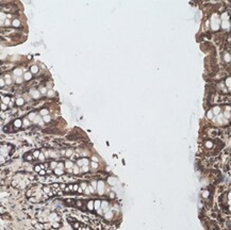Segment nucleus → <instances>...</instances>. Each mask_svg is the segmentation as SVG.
<instances>
[{
    "instance_id": "f704fd0d",
    "label": "nucleus",
    "mask_w": 231,
    "mask_h": 230,
    "mask_svg": "<svg viewBox=\"0 0 231 230\" xmlns=\"http://www.w3.org/2000/svg\"><path fill=\"white\" fill-rule=\"evenodd\" d=\"M207 118H209V119H213V118H214V115H213L211 110H209V111L207 112Z\"/></svg>"
},
{
    "instance_id": "423d86ee",
    "label": "nucleus",
    "mask_w": 231,
    "mask_h": 230,
    "mask_svg": "<svg viewBox=\"0 0 231 230\" xmlns=\"http://www.w3.org/2000/svg\"><path fill=\"white\" fill-rule=\"evenodd\" d=\"M1 100H2V102L1 103H3V105H6V106H8V107L12 106V98H11V97L2 96L1 97Z\"/></svg>"
},
{
    "instance_id": "5fc2aeb1",
    "label": "nucleus",
    "mask_w": 231,
    "mask_h": 230,
    "mask_svg": "<svg viewBox=\"0 0 231 230\" xmlns=\"http://www.w3.org/2000/svg\"><path fill=\"white\" fill-rule=\"evenodd\" d=\"M230 110H231V108H230V106H227L225 108V111H228V112H230Z\"/></svg>"
},
{
    "instance_id": "4c0bfd02",
    "label": "nucleus",
    "mask_w": 231,
    "mask_h": 230,
    "mask_svg": "<svg viewBox=\"0 0 231 230\" xmlns=\"http://www.w3.org/2000/svg\"><path fill=\"white\" fill-rule=\"evenodd\" d=\"M204 145H206L207 148H212V147H213V142H212V141H207L206 143H204Z\"/></svg>"
},
{
    "instance_id": "aec40b11",
    "label": "nucleus",
    "mask_w": 231,
    "mask_h": 230,
    "mask_svg": "<svg viewBox=\"0 0 231 230\" xmlns=\"http://www.w3.org/2000/svg\"><path fill=\"white\" fill-rule=\"evenodd\" d=\"M46 96L49 97V98H52V97L56 96V92H54L52 89H51V90H48L47 91V93H46Z\"/></svg>"
},
{
    "instance_id": "412c9836",
    "label": "nucleus",
    "mask_w": 231,
    "mask_h": 230,
    "mask_svg": "<svg viewBox=\"0 0 231 230\" xmlns=\"http://www.w3.org/2000/svg\"><path fill=\"white\" fill-rule=\"evenodd\" d=\"M30 72L32 74V75H34V74H37V72H38V66H36V65H32V66H31Z\"/></svg>"
},
{
    "instance_id": "9b49d317",
    "label": "nucleus",
    "mask_w": 231,
    "mask_h": 230,
    "mask_svg": "<svg viewBox=\"0 0 231 230\" xmlns=\"http://www.w3.org/2000/svg\"><path fill=\"white\" fill-rule=\"evenodd\" d=\"M13 74H14L15 77H22V75H24V69L22 68H15L14 69V72H13Z\"/></svg>"
},
{
    "instance_id": "6e6552de",
    "label": "nucleus",
    "mask_w": 231,
    "mask_h": 230,
    "mask_svg": "<svg viewBox=\"0 0 231 230\" xmlns=\"http://www.w3.org/2000/svg\"><path fill=\"white\" fill-rule=\"evenodd\" d=\"M103 215H105V218L107 221H111L112 218H113V216H114V213H113V211L110 209V210H108L107 212H105Z\"/></svg>"
},
{
    "instance_id": "7ed1b4c3",
    "label": "nucleus",
    "mask_w": 231,
    "mask_h": 230,
    "mask_svg": "<svg viewBox=\"0 0 231 230\" xmlns=\"http://www.w3.org/2000/svg\"><path fill=\"white\" fill-rule=\"evenodd\" d=\"M105 189V181L102 180H97V187H96V192H98L99 195H103Z\"/></svg>"
},
{
    "instance_id": "39448f33",
    "label": "nucleus",
    "mask_w": 231,
    "mask_h": 230,
    "mask_svg": "<svg viewBox=\"0 0 231 230\" xmlns=\"http://www.w3.org/2000/svg\"><path fill=\"white\" fill-rule=\"evenodd\" d=\"M30 96L33 98V99H38L42 95H40V91L38 90H35V89H32V90H30Z\"/></svg>"
},
{
    "instance_id": "603ef678",
    "label": "nucleus",
    "mask_w": 231,
    "mask_h": 230,
    "mask_svg": "<svg viewBox=\"0 0 231 230\" xmlns=\"http://www.w3.org/2000/svg\"><path fill=\"white\" fill-rule=\"evenodd\" d=\"M92 160H93V161H94V162H97V163H98V160H99V159L97 158L96 155H94V157H93V158H92Z\"/></svg>"
},
{
    "instance_id": "a18cd8bd",
    "label": "nucleus",
    "mask_w": 231,
    "mask_h": 230,
    "mask_svg": "<svg viewBox=\"0 0 231 230\" xmlns=\"http://www.w3.org/2000/svg\"><path fill=\"white\" fill-rule=\"evenodd\" d=\"M57 167L63 168V169H64V163H63V162H58V165H57Z\"/></svg>"
},
{
    "instance_id": "1a4fd4ad",
    "label": "nucleus",
    "mask_w": 231,
    "mask_h": 230,
    "mask_svg": "<svg viewBox=\"0 0 231 230\" xmlns=\"http://www.w3.org/2000/svg\"><path fill=\"white\" fill-rule=\"evenodd\" d=\"M32 123H33V124H36V125H44L43 118H42V116H40V114H37L36 116L34 117Z\"/></svg>"
},
{
    "instance_id": "37998d69",
    "label": "nucleus",
    "mask_w": 231,
    "mask_h": 230,
    "mask_svg": "<svg viewBox=\"0 0 231 230\" xmlns=\"http://www.w3.org/2000/svg\"><path fill=\"white\" fill-rule=\"evenodd\" d=\"M15 81L17 83H22V81H24V79H22V77H15Z\"/></svg>"
},
{
    "instance_id": "6ab92c4d",
    "label": "nucleus",
    "mask_w": 231,
    "mask_h": 230,
    "mask_svg": "<svg viewBox=\"0 0 231 230\" xmlns=\"http://www.w3.org/2000/svg\"><path fill=\"white\" fill-rule=\"evenodd\" d=\"M3 80H4L6 84H11V83H12V77H11V76L9 75V74H6V75L4 76Z\"/></svg>"
},
{
    "instance_id": "3c124183",
    "label": "nucleus",
    "mask_w": 231,
    "mask_h": 230,
    "mask_svg": "<svg viewBox=\"0 0 231 230\" xmlns=\"http://www.w3.org/2000/svg\"><path fill=\"white\" fill-rule=\"evenodd\" d=\"M96 211H97V213H98L99 215H103V211H102L101 208H99L98 210H96Z\"/></svg>"
},
{
    "instance_id": "2eb2a0df",
    "label": "nucleus",
    "mask_w": 231,
    "mask_h": 230,
    "mask_svg": "<svg viewBox=\"0 0 231 230\" xmlns=\"http://www.w3.org/2000/svg\"><path fill=\"white\" fill-rule=\"evenodd\" d=\"M53 173H54V175L56 176H62V175H64V169L63 168H59V167H56L54 169H53Z\"/></svg>"
},
{
    "instance_id": "f3484780",
    "label": "nucleus",
    "mask_w": 231,
    "mask_h": 230,
    "mask_svg": "<svg viewBox=\"0 0 231 230\" xmlns=\"http://www.w3.org/2000/svg\"><path fill=\"white\" fill-rule=\"evenodd\" d=\"M107 182H108V184H110V185H115L116 184V178L115 177H109L108 179H107Z\"/></svg>"
},
{
    "instance_id": "f03ea898",
    "label": "nucleus",
    "mask_w": 231,
    "mask_h": 230,
    "mask_svg": "<svg viewBox=\"0 0 231 230\" xmlns=\"http://www.w3.org/2000/svg\"><path fill=\"white\" fill-rule=\"evenodd\" d=\"M11 150H12V147L10 146V145H6V144H0V155H3L4 158H8L10 155V153H11Z\"/></svg>"
},
{
    "instance_id": "f257e3e1",
    "label": "nucleus",
    "mask_w": 231,
    "mask_h": 230,
    "mask_svg": "<svg viewBox=\"0 0 231 230\" xmlns=\"http://www.w3.org/2000/svg\"><path fill=\"white\" fill-rule=\"evenodd\" d=\"M29 182H30V180H29L28 175L22 174V173H18L13 178L12 184L15 187H18V189H25L29 184Z\"/></svg>"
},
{
    "instance_id": "c03bdc74",
    "label": "nucleus",
    "mask_w": 231,
    "mask_h": 230,
    "mask_svg": "<svg viewBox=\"0 0 231 230\" xmlns=\"http://www.w3.org/2000/svg\"><path fill=\"white\" fill-rule=\"evenodd\" d=\"M9 107L8 106H6V105H3V103H0V109L2 110V111H6V109H8Z\"/></svg>"
},
{
    "instance_id": "49530a36",
    "label": "nucleus",
    "mask_w": 231,
    "mask_h": 230,
    "mask_svg": "<svg viewBox=\"0 0 231 230\" xmlns=\"http://www.w3.org/2000/svg\"><path fill=\"white\" fill-rule=\"evenodd\" d=\"M91 187H93L96 190V187H97V180H93L92 183H91Z\"/></svg>"
},
{
    "instance_id": "79ce46f5",
    "label": "nucleus",
    "mask_w": 231,
    "mask_h": 230,
    "mask_svg": "<svg viewBox=\"0 0 231 230\" xmlns=\"http://www.w3.org/2000/svg\"><path fill=\"white\" fill-rule=\"evenodd\" d=\"M209 195H210V192L208 190L203 191V192H202V197H203V198H208V197H209Z\"/></svg>"
},
{
    "instance_id": "c756f323",
    "label": "nucleus",
    "mask_w": 231,
    "mask_h": 230,
    "mask_svg": "<svg viewBox=\"0 0 231 230\" xmlns=\"http://www.w3.org/2000/svg\"><path fill=\"white\" fill-rule=\"evenodd\" d=\"M229 27H230L229 20H227V22H222V28L223 29H229Z\"/></svg>"
},
{
    "instance_id": "4468645a",
    "label": "nucleus",
    "mask_w": 231,
    "mask_h": 230,
    "mask_svg": "<svg viewBox=\"0 0 231 230\" xmlns=\"http://www.w3.org/2000/svg\"><path fill=\"white\" fill-rule=\"evenodd\" d=\"M13 126H14L16 129L22 128V119H15V121H13Z\"/></svg>"
},
{
    "instance_id": "dca6fc26",
    "label": "nucleus",
    "mask_w": 231,
    "mask_h": 230,
    "mask_svg": "<svg viewBox=\"0 0 231 230\" xmlns=\"http://www.w3.org/2000/svg\"><path fill=\"white\" fill-rule=\"evenodd\" d=\"M71 173H73L74 175L80 174V167H79L77 164H75L74 166H73V168H71Z\"/></svg>"
},
{
    "instance_id": "8fccbe9b",
    "label": "nucleus",
    "mask_w": 231,
    "mask_h": 230,
    "mask_svg": "<svg viewBox=\"0 0 231 230\" xmlns=\"http://www.w3.org/2000/svg\"><path fill=\"white\" fill-rule=\"evenodd\" d=\"M109 197H110V198H112V199H114L115 198V193L114 192H111L110 194H109Z\"/></svg>"
},
{
    "instance_id": "09e8293b",
    "label": "nucleus",
    "mask_w": 231,
    "mask_h": 230,
    "mask_svg": "<svg viewBox=\"0 0 231 230\" xmlns=\"http://www.w3.org/2000/svg\"><path fill=\"white\" fill-rule=\"evenodd\" d=\"M26 160L32 161V160H34V159H33V157H32V155H27V157H26Z\"/></svg>"
},
{
    "instance_id": "9d476101",
    "label": "nucleus",
    "mask_w": 231,
    "mask_h": 230,
    "mask_svg": "<svg viewBox=\"0 0 231 230\" xmlns=\"http://www.w3.org/2000/svg\"><path fill=\"white\" fill-rule=\"evenodd\" d=\"M211 111H212V113H213V115H214V116H217L218 114H221V113H222V108H221L219 106H215L212 110H211Z\"/></svg>"
},
{
    "instance_id": "7c9ffc66",
    "label": "nucleus",
    "mask_w": 231,
    "mask_h": 230,
    "mask_svg": "<svg viewBox=\"0 0 231 230\" xmlns=\"http://www.w3.org/2000/svg\"><path fill=\"white\" fill-rule=\"evenodd\" d=\"M57 165H58V162H57V161H51L49 163V167L53 171V169L57 167Z\"/></svg>"
},
{
    "instance_id": "393cba45",
    "label": "nucleus",
    "mask_w": 231,
    "mask_h": 230,
    "mask_svg": "<svg viewBox=\"0 0 231 230\" xmlns=\"http://www.w3.org/2000/svg\"><path fill=\"white\" fill-rule=\"evenodd\" d=\"M87 209H89V211L94 210V200H89V201H87Z\"/></svg>"
},
{
    "instance_id": "58836bf2",
    "label": "nucleus",
    "mask_w": 231,
    "mask_h": 230,
    "mask_svg": "<svg viewBox=\"0 0 231 230\" xmlns=\"http://www.w3.org/2000/svg\"><path fill=\"white\" fill-rule=\"evenodd\" d=\"M37 160H40V161H45V160H46V157H45V155H44L43 153H40V155H38V158H37Z\"/></svg>"
},
{
    "instance_id": "b1692460",
    "label": "nucleus",
    "mask_w": 231,
    "mask_h": 230,
    "mask_svg": "<svg viewBox=\"0 0 231 230\" xmlns=\"http://www.w3.org/2000/svg\"><path fill=\"white\" fill-rule=\"evenodd\" d=\"M42 118H43L44 124H48V123H50V121H51V116H50V114L46 115V116H43Z\"/></svg>"
},
{
    "instance_id": "a878e982",
    "label": "nucleus",
    "mask_w": 231,
    "mask_h": 230,
    "mask_svg": "<svg viewBox=\"0 0 231 230\" xmlns=\"http://www.w3.org/2000/svg\"><path fill=\"white\" fill-rule=\"evenodd\" d=\"M228 13L227 12H224L222 14V15H221V19H222V22H227V20H229L228 19Z\"/></svg>"
},
{
    "instance_id": "20e7f679",
    "label": "nucleus",
    "mask_w": 231,
    "mask_h": 230,
    "mask_svg": "<svg viewBox=\"0 0 231 230\" xmlns=\"http://www.w3.org/2000/svg\"><path fill=\"white\" fill-rule=\"evenodd\" d=\"M77 165L79 167H82V166H85V165H89V160L87 158L79 159L77 161Z\"/></svg>"
},
{
    "instance_id": "4be33fe9",
    "label": "nucleus",
    "mask_w": 231,
    "mask_h": 230,
    "mask_svg": "<svg viewBox=\"0 0 231 230\" xmlns=\"http://www.w3.org/2000/svg\"><path fill=\"white\" fill-rule=\"evenodd\" d=\"M22 127H29L31 125V121H29L27 117H25L24 119H22Z\"/></svg>"
},
{
    "instance_id": "0eeeda50",
    "label": "nucleus",
    "mask_w": 231,
    "mask_h": 230,
    "mask_svg": "<svg viewBox=\"0 0 231 230\" xmlns=\"http://www.w3.org/2000/svg\"><path fill=\"white\" fill-rule=\"evenodd\" d=\"M100 208L102 209L103 213L111 209L110 208V204H109V201H107V200H101V206H100Z\"/></svg>"
},
{
    "instance_id": "de8ad7c7",
    "label": "nucleus",
    "mask_w": 231,
    "mask_h": 230,
    "mask_svg": "<svg viewBox=\"0 0 231 230\" xmlns=\"http://www.w3.org/2000/svg\"><path fill=\"white\" fill-rule=\"evenodd\" d=\"M6 85V82L3 80V78H0V87H3Z\"/></svg>"
},
{
    "instance_id": "473e14b6",
    "label": "nucleus",
    "mask_w": 231,
    "mask_h": 230,
    "mask_svg": "<svg viewBox=\"0 0 231 230\" xmlns=\"http://www.w3.org/2000/svg\"><path fill=\"white\" fill-rule=\"evenodd\" d=\"M38 91H40V95H46L47 91H48V90H47V87H46V86H42Z\"/></svg>"
},
{
    "instance_id": "ddd939ff",
    "label": "nucleus",
    "mask_w": 231,
    "mask_h": 230,
    "mask_svg": "<svg viewBox=\"0 0 231 230\" xmlns=\"http://www.w3.org/2000/svg\"><path fill=\"white\" fill-rule=\"evenodd\" d=\"M74 163H73V161H70V160H67L66 162H64V168H66V169H71L73 168V166H74Z\"/></svg>"
},
{
    "instance_id": "c9c22d12",
    "label": "nucleus",
    "mask_w": 231,
    "mask_h": 230,
    "mask_svg": "<svg viewBox=\"0 0 231 230\" xmlns=\"http://www.w3.org/2000/svg\"><path fill=\"white\" fill-rule=\"evenodd\" d=\"M73 153H74V150L73 149H68V150H65V155L66 157H71L73 155Z\"/></svg>"
},
{
    "instance_id": "ea45409f",
    "label": "nucleus",
    "mask_w": 231,
    "mask_h": 230,
    "mask_svg": "<svg viewBox=\"0 0 231 230\" xmlns=\"http://www.w3.org/2000/svg\"><path fill=\"white\" fill-rule=\"evenodd\" d=\"M40 153V150H35V151H34V153H32V157H33V159H37V158H38Z\"/></svg>"
},
{
    "instance_id": "2f4dec72",
    "label": "nucleus",
    "mask_w": 231,
    "mask_h": 230,
    "mask_svg": "<svg viewBox=\"0 0 231 230\" xmlns=\"http://www.w3.org/2000/svg\"><path fill=\"white\" fill-rule=\"evenodd\" d=\"M12 26L13 27H15V28H17V27L20 26V22H19L18 19H14V20L12 22Z\"/></svg>"
},
{
    "instance_id": "72a5a7b5",
    "label": "nucleus",
    "mask_w": 231,
    "mask_h": 230,
    "mask_svg": "<svg viewBox=\"0 0 231 230\" xmlns=\"http://www.w3.org/2000/svg\"><path fill=\"white\" fill-rule=\"evenodd\" d=\"M223 116H224V118H226V119H230L231 114H230V112H228V111H225V112L223 113Z\"/></svg>"
},
{
    "instance_id": "c85d7f7f",
    "label": "nucleus",
    "mask_w": 231,
    "mask_h": 230,
    "mask_svg": "<svg viewBox=\"0 0 231 230\" xmlns=\"http://www.w3.org/2000/svg\"><path fill=\"white\" fill-rule=\"evenodd\" d=\"M89 171V165H85V166L80 167V173H87Z\"/></svg>"
},
{
    "instance_id": "864d4df0",
    "label": "nucleus",
    "mask_w": 231,
    "mask_h": 230,
    "mask_svg": "<svg viewBox=\"0 0 231 230\" xmlns=\"http://www.w3.org/2000/svg\"><path fill=\"white\" fill-rule=\"evenodd\" d=\"M76 205H77L78 207H81V206H82V201H79V200H78V201L76 202Z\"/></svg>"
},
{
    "instance_id": "bb28decb",
    "label": "nucleus",
    "mask_w": 231,
    "mask_h": 230,
    "mask_svg": "<svg viewBox=\"0 0 231 230\" xmlns=\"http://www.w3.org/2000/svg\"><path fill=\"white\" fill-rule=\"evenodd\" d=\"M49 114V110L48 109H42L40 111V116H42V117H43V116H46V115H48Z\"/></svg>"
},
{
    "instance_id": "e433bc0d",
    "label": "nucleus",
    "mask_w": 231,
    "mask_h": 230,
    "mask_svg": "<svg viewBox=\"0 0 231 230\" xmlns=\"http://www.w3.org/2000/svg\"><path fill=\"white\" fill-rule=\"evenodd\" d=\"M89 165H91V167L94 168V169H96V168H98V163H97V162H94V161L89 162Z\"/></svg>"
},
{
    "instance_id": "5701e85b",
    "label": "nucleus",
    "mask_w": 231,
    "mask_h": 230,
    "mask_svg": "<svg viewBox=\"0 0 231 230\" xmlns=\"http://www.w3.org/2000/svg\"><path fill=\"white\" fill-rule=\"evenodd\" d=\"M100 206H101V200H99V199L94 200V209L95 210H98L100 208Z\"/></svg>"
},
{
    "instance_id": "f8f14e48",
    "label": "nucleus",
    "mask_w": 231,
    "mask_h": 230,
    "mask_svg": "<svg viewBox=\"0 0 231 230\" xmlns=\"http://www.w3.org/2000/svg\"><path fill=\"white\" fill-rule=\"evenodd\" d=\"M32 74H31L30 72H24V75H22V79L25 81H30L31 79H32Z\"/></svg>"
},
{
    "instance_id": "cd10ccee",
    "label": "nucleus",
    "mask_w": 231,
    "mask_h": 230,
    "mask_svg": "<svg viewBox=\"0 0 231 230\" xmlns=\"http://www.w3.org/2000/svg\"><path fill=\"white\" fill-rule=\"evenodd\" d=\"M224 60H225V62H227V63H230V61H231L230 53H229V52H226L225 54H224Z\"/></svg>"
},
{
    "instance_id": "a211bd4d",
    "label": "nucleus",
    "mask_w": 231,
    "mask_h": 230,
    "mask_svg": "<svg viewBox=\"0 0 231 230\" xmlns=\"http://www.w3.org/2000/svg\"><path fill=\"white\" fill-rule=\"evenodd\" d=\"M15 103H16V106H18V107L24 106V103H25V99H24L22 97H18V98L15 100Z\"/></svg>"
},
{
    "instance_id": "a19ab883",
    "label": "nucleus",
    "mask_w": 231,
    "mask_h": 230,
    "mask_svg": "<svg viewBox=\"0 0 231 230\" xmlns=\"http://www.w3.org/2000/svg\"><path fill=\"white\" fill-rule=\"evenodd\" d=\"M226 84H227L228 90L230 91V89H231V78H227V80H226Z\"/></svg>"
}]
</instances>
